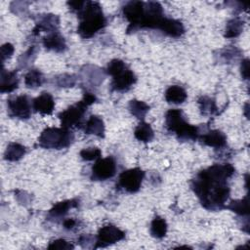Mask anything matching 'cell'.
Returning <instances> with one entry per match:
<instances>
[{
	"mask_svg": "<svg viewBox=\"0 0 250 250\" xmlns=\"http://www.w3.org/2000/svg\"><path fill=\"white\" fill-rule=\"evenodd\" d=\"M231 164H214L197 173L191 181V188L200 200L201 205L211 211L226 208L229 196L228 180L234 174Z\"/></svg>",
	"mask_w": 250,
	"mask_h": 250,
	"instance_id": "6da1fadb",
	"label": "cell"
},
{
	"mask_svg": "<svg viewBox=\"0 0 250 250\" xmlns=\"http://www.w3.org/2000/svg\"><path fill=\"white\" fill-rule=\"evenodd\" d=\"M77 15L80 20L77 32L82 38H91L106 25V19L98 2L86 1Z\"/></svg>",
	"mask_w": 250,
	"mask_h": 250,
	"instance_id": "7a4b0ae2",
	"label": "cell"
},
{
	"mask_svg": "<svg viewBox=\"0 0 250 250\" xmlns=\"http://www.w3.org/2000/svg\"><path fill=\"white\" fill-rule=\"evenodd\" d=\"M165 126L169 133L175 134L181 141H195L200 132L198 127L188 123L181 109H169L165 114Z\"/></svg>",
	"mask_w": 250,
	"mask_h": 250,
	"instance_id": "3957f363",
	"label": "cell"
},
{
	"mask_svg": "<svg viewBox=\"0 0 250 250\" xmlns=\"http://www.w3.org/2000/svg\"><path fill=\"white\" fill-rule=\"evenodd\" d=\"M107 74L112 76L111 90L112 91H127L137 81L134 72L126 65V63L118 59L110 61L106 67Z\"/></svg>",
	"mask_w": 250,
	"mask_h": 250,
	"instance_id": "277c9868",
	"label": "cell"
},
{
	"mask_svg": "<svg viewBox=\"0 0 250 250\" xmlns=\"http://www.w3.org/2000/svg\"><path fill=\"white\" fill-rule=\"evenodd\" d=\"M73 140L74 135L69 129L49 127L42 131L38 138V144L44 148L62 149L69 146Z\"/></svg>",
	"mask_w": 250,
	"mask_h": 250,
	"instance_id": "5b68a950",
	"label": "cell"
},
{
	"mask_svg": "<svg viewBox=\"0 0 250 250\" xmlns=\"http://www.w3.org/2000/svg\"><path fill=\"white\" fill-rule=\"evenodd\" d=\"M90 104L82 99L80 102L70 105L65 110L59 113L58 117L61 120L62 128L69 129L71 127H81L83 116Z\"/></svg>",
	"mask_w": 250,
	"mask_h": 250,
	"instance_id": "8992f818",
	"label": "cell"
},
{
	"mask_svg": "<svg viewBox=\"0 0 250 250\" xmlns=\"http://www.w3.org/2000/svg\"><path fill=\"white\" fill-rule=\"evenodd\" d=\"M145 172L141 168H133L123 171L118 178V187L129 193L137 192L142 186Z\"/></svg>",
	"mask_w": 250,
	"mask_h": 250,
	"instance_id": "52a82bcc",
	"label": "cell"
},
{
	"mask_svg": "<svg viewBox=\"0 0 250 250\" xmlns=\"http://www.w3.org/2000/svg\"><path fill=\"white\" fill-rule=\"evenodd\" d=\"M8 113L12 117L21 120L28 119L31 115V100L26 95H20L7 100Z\"/></svg>",
	"mask_w": 250,
	"mask_h": 250,
	"instance_id": "ba28073f",
	"label": "cell"
},
{
	"mask_svg": "<svg viewBox=\"0 0 250 250\" xmlns=\"http://www.w3.org/2000/svg\"><path fill=\"white\" fill-rule=\"evenodd\" d=\"M164 19L162 6L158 2H145L144 16L139 28H157Z\"/></svg>",
	"mask_w": 250,
	"mask_h": 250,
	"instance_id": "9c48e42d",
	"label": "cell"
},
{
	"mask_svg": "<svg viewBox=\"0 0 250 250\" xmlns=\"http://www.w3.org/2000/svg\"><path fill=\"white\" fill-rule=\"evenodd\" d=\"M144 8L145 2L143 1H130L123 6V16L129 21V26L127 28L128 32L139 29L144 16Z\"/></svg>",
	"mask_w": 250,
	"mask_h": 250,
	"instance_id": "30bf717a",
	"label": "cell"
},
{
	"mask_svg": "<svg viewBox=\"0 0 250 250\" xmlns=\"http://www.w3.org/2000/svg\"><path fill=\"white\" fill-rule=\"evenodd\" d=\"M116 173V162L112 156L99 158L92 167L91 179L93 181H105L111 179Z\"/></svg>",
	"mask_w": 250,
	"mask_h": 250,
	"instance_id": "8fae6325",
	"label": "cell"
},
{
	"mask_svg": "<svg viewBox=\"0 0 250 250\" xmlns=\"http://www.w3.org/2000/svg\"><path fill=\"white\" fill-rule=\"evenodd\" d=\"M125 238V232L113 225L102 227L96 237L95 248H104Z\"/></svg>",
	"mask_w": 250,
	"mask_h": 250,
	"instance_id": "7c38bea8",
	"label": "cell"
},
{
	"mask_svg": "<svg viewBox=\"0 0 250 250\" xmlns=\"http://www.w3.org/2000/svg\"><path fill=\"white\" fill-rule=\"evenodd\" d=\"M32 107L42 115L52 114L55 108V101L50 93L43 92L32 101Z\"/></svg>",
	"mask_w": 250,
	"mask_h": 250,
	"instance_id": "4fadbf2b",
	"label": "cell"
},
{
	"mask_svg": "<svg viewBox=\"0 0 250 250\" xmlns=\"http://www.w3.org/2000/svg\"><path fill=\"white\" fill-rule=\"evenodd\" d=\"M60 19L57 15L45 14L41 15L36 21V25L33 29V34L36 35L39 31H48L49 33L55 32L59 27Z\"/></svg>",
	"mask_w": 250,
	"mask_h": 250,
	"instance_id": "5bb4252c",
	"label": "cell"
},
{
	"mask_svg": "<svg viewBox=\"0 0 250 250\" xmlns=\"http://www.w3.org/2000/svg\"><path fill=\"white\" fill-rule=\"evenodd\" d=\"M158 29H160L166 35L174 38L180 37L185 33V27L182 21L166 17H164V19L160 22Z\"/></svg>",
	"mask_w": 250,
	"mask_h": 250,
	"instance_id": "9a60e30c",
	"label": "cell"
},
{
	"mask_svg": "<svg viewBox=\"0 0 250 250\" xmlns=\"http://www.w3.org/2000/svg\"><path fill=\"white\" fill-rule=\"evenodd\" d=\"M198 139H200L204 145L215 148H223L227 145V137L220 130L208 131L203 135H199Z\"/></svg>",
	"mask_w": 250,
	"mask_h": 250,
	"instance_id": "2e32d148",
	"label": "cell"
},
{
	"mask_svg": "<svg viewBox=\"0 0 250 250\" xmlns=\"http://www.w3.org/2000/svg\"><path fill=\"white\" fill-rule=\"evenodd\" d=\"M19 86V78L17 76V70L8 71L4 68L1 70L0 79V91L1 93H11Z\"/></svg>",
	"mask_w": 250,
	"mask_h": 250,
	"instance_id": "e0dca14e",
	"label": "cell"
},
{
	"mask_svg": "<svg viewBox=\"0 0 250 250\" xmlns=\"http://www.w3.org/2000/svg\"><path fill=\"white\" fill-rule=\"evenodd\" d=\"M43 45L46 49L55 51L57 53L63 52L66 49V43L64 38L58 32H51L43 38Z\"/></svg>",
	"mask_w": 250,
	"mask_h": 250,
	"instance_id": "ac0fdd59",
	"label": "cell"
},
{
	"mask_svg": "<svg viewBox=\"0 0 250 250\" xmlns=\"http://www.w3.org/2000/svg\"><path fill=\"white\" fill-rule=\"evenodd\" d=\"M84 132L88 135H95L100 138L104 137V123L98 115H91L84 125Z\"/></svg>",
	"mask_w": 250,
	"mask_h": 250,
	"instance_id": "d6986e66",
	"label": "cell"
},
{
	"mask_svg": "<svg viewBox=\"0 0 250 250\" xmlns=\"http://www.w3.org/2000/svg\"><path fill=\"white\" fill-rule=\"evenodd\" d=\"M79 204L77 199H69V200H64L62 202H58L55 204L49 211V217L53 219H58L63 217L69 209L77 207Z\"/></svg>",
	"mask_w": 250,
	"mask_h": 250,
	"instance_id": "ffe728a7",
	"label": "cell"
},
{
	"mask_svg": "<svg viewBox=\"0 0 250 250\" xmlns=\"http://www.w3.org/2000/svg\"><path fill=\"white\" fill-rule=\"evenodd\" d=\"M188 98L186 90L178 85H172L165 91V100L169 104H183Z\"/></svg>",
	"mask_w": 250,
	"mask_h": 250,
	"instance_id": "44dd1931",
	"label": "cell"
},
{
	"mask_svg": "<svg viewBox=\"0 0 250 250\" xmlns=\"http://www.w3.org/2000/svg\"><path fill=\"white\" fill-rule=\"evenodd\" d=\"M25 154V147L19 143H10L4 152V158L8 161H18Z\"/></svg>",
	"mask_w": 250,
	"mask_h": 250,
	"instance_id": "7402d4cb",
	"label": "cell"
},
{
	"mask_svg": "<svg viewBox=\"0 0 250 250\" xmlns=\"http://www.w3.org/2000/svg\"><path fill=\"white\" fill-rule=\"evenodd\" d=\"M134 136L140 142L148 143V142L152 141V139L154 137V133H153V130H152V128L150 127V125L148 123L142 121L135 128Z\"/></svg>",
	"mask_w": 250,
	"mask_h": 250,
	"instance_id": "603a6c76",
	"label": "cell"
},
{
	"mask_svg": "<svg viewBox=\"0 0 250 250\" xmlns=\"http://www.w3.org/2000/svg\"><path fill=\"white\" fill-rule=\"evenodd\" d=\"M198 105L201 114L205 116H211L217 113L218 107L216 105V102L214 99L207 97V96H201L198 101Z\"/></svg>",
	"mask_w": 250,
	"mask_h": 250,
	"instance_id": "cb8c5ba5",
	"label": "cell"
},
{
	"mask_svg": "<svg viewBox=\"0 0 250 250\" xmlns=\"http://www.w3.org/2000/svg\"><path fill=\"white\" fill-rule=\"evenodd\" d=\"M167 229H168V226H167L165 219H163L159 216H156L151 221L149 231L153 237L163 238L167 233Z\"/></svg>",
	"mask_w": 250,
	"mask_h": 250,
	"instance_id": "d4e9b609",
	"label": "cell"
},
{
	"mask_svg": "<svg viewBox=\"0 0 250 250\" xmlns=\"http://www.w3.org/2000/svg\"><path fill=\"white\" fill-rule=\"evenodd\" d=\"M244 27V21L240 18H234L228 21L225 29V37L226 38H233L237 37L242 31Z\"/></svg>",
	"mask_w": 250,
	"mask_h": 250,
	"instance_id": "484cf974",
	"label": "cell"
},
{
	"mask_svg": "<svg viewBox=\"0 0 250 250\" xmlns=\"http://www.w3.org/2000/svg\"><path fill=\"white\" fill-rule=\"evenodd\" d=\"M128 108L132 115H134L138 119L143 120L145 118L146 112L149 110V105L143 101L132 100L129 102Z\"/></svg>",
	"mask_w": 250,
	"mask_h": 250,
	"instance_id": "4316f807",
	"label": "cell"
},
{
	"mask_svg": "<svg viewBox=\"0 0 250 250\" xmlns=\"http://www.w3.org/2000/svg\"><path fill=\"white\" fill-rule=\"evenodd\" d=\"M45 79L41 71L38 69H30L24 75V84L27 88H37L44 83Z\"/></svg>",
	"mask_w": 250,
	"mask_h": 250,
	"instance_id": "83f0119b",
	"label": "cell"
},
{
	"mask_svg": "<svg viewBox=\"0 0 250 250\" xmlns=\"http://www.w3.org/2000/svg\"><path fill=\"white\" fill-rule=\"evenodd\" d=\"M226 208L231 210L232 212L244 216L249 214V200L248 195H246L244 198L240 200H233L229 205H226Z\"/></svg>",
	"mask_w": 250,
	"mask_h": 250,
	"instance_id": "f1b7e54d",
	"label": "cell"
},
{
	"mask_svg": "<svg viewBox=\"0 0 250 250\" xmlns=\"http://www.w3.org/2000/svg\"><path fill=\"white\" fill-rule=\"evenodd\" d=\"M102 151L98 147H87L83 148L80 151V156L85 161H92V160H98L101 158Z\"/></svg>",
	"mask_w": 250,
	"mask_h": 250,
	"instance_id": "f546056e",
	"label": "cell"
},
{
	"mask_svg": "<svg viewBox=\"0 0 250 250\" xmlns=\"http://www.w3.org/2000/svg\"><path fill=\"white\" fill-rule=\"evenodd\" d=\"M36 52H37V49L35 48V46H32L24 54H22L19 58V64H20V66L21 67H25L29 62H31L32 60L36 56Z\"/></svg>",
	"mask_w": 250,
	"mask_h": 250,
	"instance_id": "4dcf8cb0",
	"label": "cell"
},
{
	"mask_svg": "<svg viewBox=\"0 0 250 250\" xmlns=\"http://www.w3.org/2000/svg\"><path fill=\"white\" fill-rule=\"evenodd\" d=\"M75 81L74 75L70 74H62L57 77V84L60 87H72L75 84Z\"/></svg>",
	"mask_w": 250,
	"mask_h": 250,
	"instance_id": "1f68e13d",
	"label": "cell"
},
{
	"mask_svg": "<svg viewBox=\"0 0 250 250\" xmlns=\"http://www.w3.org/2000/svg\"><path fill=\"white\" fill-rule=\"evenodd\" d=\"M73 248H74V246L70 242H68L64 239H56V240L50 242V244L48 245V249H67V250H69V249H73Z\"/></svg>",
	"mask_w": 250,
	"mask_h": 250,
	"instance_id": "d6a6232c",
	"label": "cell"
},
{
	"mask_svg": "<svg viewBox=\"0 0 250 250\" xmlns=\"http://www.w3.org/2000/svg\"><path fill=\"white\" fill-rule=\"evenodd\" d=\"M14 46L11 43H5L1 46V61L2 63L9 58H11V56L14 53Z\"/></svg>",
	"mask_w": 250,
	"mask_h": 250,
	"instance_id": "836d02e7",
	"label": "cell"
},
{
	"mask_svg": "<svg viewBox=\"0 0 250 250\" xmlns=\"http://www.w3.org/2000/svg\"><path fill=\"white\" fill-rule=\"evenodd\" d=\"M241 75L244 79H248L249 78V60L245 59L241 62Z\"/></svg>",
	"mask_w": 250,
	"mask_h": 250,
	"instance_id": "e575fe53",
	"label": "cell"
},
{
	"mask_svg": "<svg viewBox=\"0 0 250 250\" xmlns=\"http://www.w3.org/2000/svg\"><path fill=\"white\" fill-rule=\"evenodd\" d=\"M62 225H63V228L66 229H73L77 225V221L75 219H72V218L65 219L63 221Z\"/></svg>",
	"mask_w": 250,
	"mask_h": 250,
	"instance_id": "d590c367",
	"label": "cell"
}]
</instances>
